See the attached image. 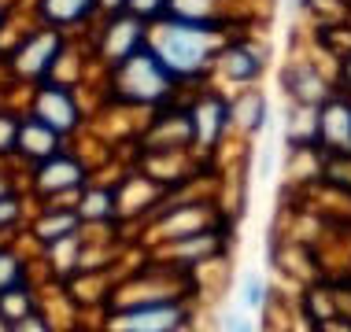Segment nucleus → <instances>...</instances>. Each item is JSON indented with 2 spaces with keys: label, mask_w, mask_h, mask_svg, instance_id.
I'll use <instances>...</instances> for the list:
<instances>
[{
  "label": "nucleus",
  "mask_w": 351,
  "mask_h": 332,
  "mask_svg": "<svg viewBox=\"0 0 351 332\" xmlns=\"http://www.w3.org/2000/svg\"><path fill=\"white\" fill-rule=\"evenodd\" d=\"M93 4H97V0H45V15L52 18V23H78V18H85L93 12Z\"/></svg>",
  "instance_id": "obj_11"
},
{
  "label": "nucleus",
  "mask_w": 351,
  "mask_h": 332,
  "mask_svg": "<svg viewBox=\"0 0 351 332\" xmlns=\"http://www.w3.org/2000/svg\"><path fill=\"white\" fill-rule=\"evenodd\" d=\"M289 92H296L300 103H307V107H322V103L329 100V85L322 81V74H315L311 66H296V71H289Z\"/></svg>",
  "instance_id": "obj_6"
},
{
  "label": "nucleus",
  "mask_w": 351,
  "mask_h": 332,
  "mask_svg": "<svg viewBox=\"0 0 351 332\" xmlns=\"http://www.w3.org/2000/svg\"><path fill=\"white\" fill-rule=\"evenodd\" d=\"M19 277V270H15V262L8 259V255H0V288H8V284H12Z\"/></svg>",
  "instance_id": "obj_15"
},
{
  "label": "nucleus",
  "mask_w": 351,
  "mask_h": 332,
  "mask_svg": "<svg viewBox=\"0 0 351 332\" xmlns=\"http://www.w3.org/2000/svg\"><path fill=\"white\" fill-rule=\"evenodd\" d=\"M4 218H15V203H12V199H0V222H4Z\"/></svg>",
  "instance_id": "obj_17"
},
{
  "label": "nucleus",
  "mask_w": 351,
  "mask_h": 332,
  "mask_svg": "<svg viewBox=\"0 0 351 332\" xmlns=\"http://www.w3.org/2000/svg\"><path fill=\"white\" fill-rule=\"evenodd\" d=\"M170 81H174V74L167 71V63L159 60V52L145 49V44L119 63V89L126 92L130 100H159V97H167Z\"/></svg>",
  "instance_id": "obj_2"
},
{
  "label": "nucleus",
  "mask_w": 351,
  "mask_h": 332,
  "mask_svg": "<svg viewBox=\"0 0 351 332\" xmlns=\"http://www.w3.org/2000/svg\"><path fill=\"white\" fill-rule=\"evenodd\" d=\"M19 140H23V151H30V155H52L56 129H49L41 118H34V122H26V126L19 129Z\"/></svg>",
  "instance_id": "obj_10"
},
{
  "label": "nucleus",
  "mask_w": 351,
  "mask_h": 332,
  "mask_svg": "<svg viewBox=\"0 0 351 332\" xmlns=\"http://www.w3.org/2000/svg\"><path fill=\"white\" fill-rule=\"evenodd\" d=\"M344 81L351 85V55H348V60H344Z\"/></svg>",
  "instance_id": "obj_20"
},
{
  "label": "nucleus",
  "mask_w": 351,
  "mask_h": 332,
  "mask_svg": "<svg viewBox=\"0 0 351 332\" xmlns=\"http://www.w3.org/2000/svg\"><path fill=\"white\" fill-rule=\"evenodd\" d=\"M156 52L174 78H193L204 71L215 52V26L196 23V18H174L170 26H163Z\"/></svg>",
  "instance_id": "obj_1"
},
{
  "label": "nucleus",
  "mask_w": 351,
  "mask_h": 332,
  "mask_svg": "<svg viewBox=\"0 0 351 332\" xmlns=\"http://www.w3.org/2000/svg\"><path fill=\"white\" fill-rule=\"evenodd\" d=\"M222 71H226V78H233V81H252L255 74L263 71V60L255 49H248V44H230V49L222 52Z\"/></svg>",
  "instance_id": "obj_7"
},
{
  "label": "nucleus",
  "mask_w": 351,
  "mask_h": 332,
  "mask_svg": "<svg viewBox=\"0 0 351 332\" xmlns=\"http://www.w3.org/2000/svg\"><path fill=\"white\" fill-rule=\"evenodd\" d=\"M226 103L218 100V97H207L204 103H196V111H193V126H196V137L204 140V144H211V140L218 137V129L226 126Z\"/></svg>",
  "instance_id": "obj_8"
},
{
  "label": "nucleus",
  "mask_w": 351,
  "mask_h": 332,
  "mask_svg": "<svg viewBox=\"0 0 351 332\" xmlns=\"http://www.w3.org/2000/svg\"><path fill=\"white\" fill-rule=\"evenodd\" d=\"M37 118L49 129L60 133V129H71L74 122H78V107H74V100L60 89V85H49V89H41V97H37Z\"/></svg>",
  "instance_id": "obj_4"
},
{
  "label": "nucleus",
  "mask_w": 351,
  "mask_h": 332,
  "mask_svg": "<svg viewBox=\"0 0 351 332\" xmlns=\"http://www.w3.org/2000/svg\"><path fill=\"white\" fill-rule=\"evenodd\" d=\"M15 122H8V118H0V148H8V144H12V140H15Z\"/></svg>",
  "instance_id": "obj_16"
},
{
  "label": "nucleus",
  "mask_w": 351,
  "mask_h": 332,
  "mask_svg": "<svg viewBox=\"0 0 351 332\" xmlns=\"http://www.w3.org/2000/svg\"><path fill=\"white\" fill-rule=\"evenodd\" d=\"M82 177V170L71 163V159H56V163H49L41 170V188H67V185H74Z\"/></svg>",
  "instance_id": "obj_12"
},
{
  "label": "nucleus",
  "mask_w": 351,
  "mask_h": 332,
  "mask_svg": "<svg viewBox=\"0 0 351 332\" xmlns=\"http://www.w3.org/2000/svg\"><path fill=\"white\" fill-rule=\"evenodd\" d=\"M182 318L185 314L178 307H148V310L122 318V332H174Z\"/></svg>",
  "instance_id": "obj_5"
},
{
  "label": "nucleus",
  "mask_w": 351,
  "mask_h": 332,
  "mask_svg": "<svg viewBox=\"0 0 351 332\" xmlns=\"http://www.w3.org/2000/svg\"><path fill=\"white\" fill-rule=\"evenodd\" d=\"M56 49H60V37L56 34H37L34 41H30V49L23 52V71L26 74H37V71H45V66L52 63V55H56Z\"/></svg>",
  "instance_id": "obj_9"
},
{
  "label": "nucleus",
  "mask_w": 351,
  "mask_h": 332,
  "mask_svg": "<svg viewBox=\"0 0 351 332\" xmlns=\"http://www.w3.org/2000/svg\"><path fill=\"white\" fill-rule=\"evenodd\" d=\"M318 140H326L329 148L348 151L351 148V103L329 97L318 111Z\"/></svg>",
  "instance_id": "obj_3"
},
{
  "label": "nucleus",
  "mask_w": 351,
  "mask_h": 332,
  "mask_svg": "<svg viewBox=\"0 0 351 332\" xmlns=\"http://www.w3.org/2000/svg\"><path fill=\"white\" fill-rule=\"evenodd\" d=\"M15 332H45L41 325H37V321H23V325H19Z\"/></svg>",
  "instance_id": "obj_18"
},
{
  "label": "nucleus",
  "mask_w": 351,
  "mask_h": 332,
  "mask_svg": "<svg viewBox=\"0 0 351 332\" xmlns=\"http://www.w3.org/2000/svg\"><path fill=\"white\" fill-rule=\"evenodd\" d=\"M244 303H248V307H259L263 303V281L255 277V273H248V281H244Z\"/></svg>",
  "instance_id": "obj_14"
},
{
  "label": "nucleus",
  "mask_w": 351,
  "mask_h": 332,
  "mask_svg": "<svg viewBox=\"0 0 351 332\" xmlns=\"http://www.w3.org/2000/svg\"><path fill=\"white\" fill-rule=\"evenodd\" d=\"M126 8H130L134 15H145V18H152V15L167 12V8H170V0H126Z\"/></svg>",
  "instance_id": "obj_13"
},
{
  "label": "nucleus",
  "mask_w": 351,
  "mask_h": 332,
  "mask_svg": "<svg viewBox=\"0 0 351 332\" xmlns=\"http://www.w3.org/2000/svg\"><path fill=\"white\" fill-rule=\"evenodd\" d=\"M230 332H252V325H248V321H233Z\"/></svg>",
  "instance_id": "obj_19"
}]
</instances>
